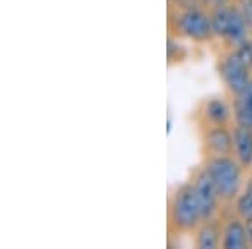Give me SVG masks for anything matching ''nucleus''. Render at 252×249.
I'll return each mask as SVG.
<instances>
[{
    "label": "nucleus",
    "mask_w": 252,
    "mask_h": 249,
    "mask_svg": "<svg viewBox=\"0 0 252 249\" xmlns=\"http://www.w3.org/2000/svg\"><path fill=\"white\" fill-rule=\"evenodd\" d=\"M204 219L202 206L193 185H184L177 190L172 204V220L182 231H190Z\"/></svg>",
    "instance_id": "nucleus-1"
},
{
    "label": "nucleus",
    "mask_w": 252,
    "mask_h": 249,
    "mask_svg": "<svg viewBox=\"0 0 252 249\" xmlns=\"http://www.w3.org/2000/svg\"><path fill=\"white\" fill-rule=\"evenodd\" d=\"M207 170L212 175L222 199H232L241 189V167L227 155H217L209 162Z\"/></svg>",
    "instance_id": "nucleus-2"
},
{
    "label": "nucleus",
    "mask_w": 252,
    "mask_h": 249,
    "mask_svg": "<svg viewBox=\"0 0 252 249\" xmlns=\"http://www.w3.org/2000/svg\"><path fill=\"white\" fill-rule=\"evenodd\" d=\"M177 29L193 40H207L214 34L212 17L200 10H187L177 19Z\"/></svg>",
    "instance_id": "nucleus-3"
},
{
    "label": "nucleus",
    "mask_w": 252,
    "mask_h": 249,
    "mask_svg": "<svg viewBox=\"0 0 252 249\" xmlns=\"http://www.w3.org/2000/svg\"><path fill=\"white\" fill-rule=\"evenodd\" d=\"M220 72L227 88L235 95H242L246 91L247 84L251 83L249 68L237 58V54H230L222 61Z\"/></svg>",
    "instance_id": "nucleus-4"
},
{
    "label": "nucleus",
    "mask_w": 252,
    "mask_h": 249,
    "mask_svg": "<svg viewBox=\"0 0 252 249\" xmlns=\"http://www.w3.org/2000/svg\"><path fill=\"white\" fill-rule=\"evenodd\" d=\"M195 192H197V197L200 201L202 206V214H204V219H210L214 215V212L217 211V202H219V194L217 185H215L212 175H210L209 170H202L198 172V175L195 177L193 182Z\"/></svg>",
    "instance_id": "nucleus-5"
},
{
    "label": "nucleus",
    "mask_w": 252,
    "mask_h": 249,
    "mask_svg": "<svg viewBox=\"0 0 252 249\" xmlns=\"http://www.w3.org/2000/svg\"><path fill=\"white\" fill-rule=\"evenodd\" d=\"M234 152L244 167L252 163V128L237 125L234 128Z\"/></svg>",
    "instance_id": "nucleus-6"
},
{
    "label": "nucleus",
    "mask_w": 252,
    "mask_h": 249,
    "mask_svg": "<svg viewBox=\"0 0 252 249\" xmlns=\"http://www.w3.org/2000/svg\"><path fill=\"white\" fill-rule=\"evenodd\" d=\"M207 146L215 155H229L234 150V135L223 128V125H215L207 133Z\"/></svg>",
    "instance_id": "nucleus-7"
},
{
    "label": "nucleus",
    "mask_w": 252,
    "mask_h": 249,
    "mask_svg": "<svg viewBox=\"0 0 252 249\" xmlns=\"http://www.w3.org/2000/svg\"><path fill=\"white\" fill-rule=\"evenodd\" d=\"M249 244L247 238V227L244 226L241 220L232 219L227 224L222 238V248L225 249H242Z\"/></svg>",
    "instance_id": "nucleus-8"
},
{
    "label": "nucleus",
    "mask_w": 252,
    "mask_h": 249,
    "mask_svg": "<svg viewBox=\"0 0 252 249\" xmlns=\"http://www.w3.org/2000/svg\"><path fill=\"white\" fill-rule=\"evenodd\" d=\"M234 116L237 120V125L252 128V79L247 84L246 91L242 95H239L237 101H235Z\"/></svg>",
    "instance_id": "nucleus-9"
},
{
    "label": "nucleus",
    "mask_w": 252,
    "mask_h": 249,
    "mask_svg": "<svg viewBox=\"0 0 252 249\" xmlns=\"http://www.w3.org/2000/svg\"><path fill=\"white\" fill-rule=\"evenodd\" d=\"M246 20L247 19L244 17L241 12L232 9L229 26H227V31H225V36H223V37L232 40V42H237V44H241L242 40H246V32H247Z\"/></svg>",
    "instance_id": "nucleus-10"
},
{
    "label": "nucleus",
    "mask_w": 252,
    "mask_h": 249,
    "mask_svg": "<svg viewBox=\"0 0 252 249\" xmlns=\"http://www.w3.org/2000/svg\"><path fill=\"white\" fill-rule=\"evenodd\" d=\"M205 115L214 125H225L230 118V109L220 98H212L205 105Z\"/></svg>",
    "instance_id": "nucleus-11"
},
{
    "label": "nucleus",
    "mask_w": 252,
    "mask_h": 249,
    "mask_svg": "<svg viewBox=\"0 0 252 249\" xmlns=\"http://www.w3.org/2000/svg\"><path fill=\"white\" fill-rule=\"evenodd\" d=\"M219 246V231L214 224H205L197 236V248L214 249Z\"/></svg>",
    "instance_id": "nucleus-12"
},
{
    "label": "nucleus",
    "mask_w": 252,
    "mask_h": 249,
    "mask_svg": "<svg viewBox=\"0 0 252 249\" xmlns=\"http://www.w3.org/2000/svg\"><path fill=\"white\" fill-rule=\"evenodd\" d=\"M230 14H232V9H227V7H219V9L214 12L212 29L215 36H220V37L225 36L227 26H229V20H230Z\"/></svg>",
    "instance_id": "nucleus-13"
},
{
    "label": "nucleus",
    "mask_w": 252,
    "mask_h": 249,
    "mask_svg": "<svg viewBox=\"0 0 252 249\" xmlns=\"http://www.w3.org/2000/svg\"><path fill=\"white\" fill-rule=\"evenodd\" d=\"M237 211L239 215L246 220H252V182L246 187V190L242 192V195L237 201Z\"/></svg>",
    "instance_id": "nucleus-14"
},
{
    "label": "nucleus",
    "mask_w": 252,
    "mask_h": 249,
    "mask_svg": "<svg viewBox=\"0 0 252 249\" xmlns=\"http://www.w3.org/2000/svg\"><path fill=\"white\" fill-rule=\"evenodd\" d=\"M235 54H237V58L241 59L247 68L249 69L252 68V42L251 40H242V42L239 44Z\"/></svg>",
    "instance_id": "nucleus-15"
},
{
    "label": "nucleus",
    "mask_w": 252,
    "mask_h": 249,
    "mask_svg": "<svg viewBox=\"0 0 252 249\" xmlns=\"http://www.w3.org/2000/svg\"><path fill=\"white\" fill-rule=\"evenodd\" d=\"M246 227H247V238H249V244L252 246V220H247Z\"/></svg>",
    "instance_id": "nucleus-16"
},
{
    "label": "nucleus",
    "mask_w": 252,
    "mask_h": 249,
    "mask_svg": "<svg viewBox=\"0 0 252 249\" xmlns=\"http://www.w3.org/2000/svg\"><path fill=\"white\" fill-rule=\"evenodd\" d=\"M172 2H182V0H172Z\"/></svg>",
    "instance_id": "nucleus-17"
}]
</instances>
